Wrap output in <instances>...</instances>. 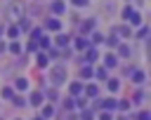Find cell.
I'll return each instance as SVG.
<instances>
[{"mask_svg": "<svg viewBox=\"0 0 151 120\" xmlns=\"http://www.w3.org/2000/svg\"><path fill=\"white\" fill-rule=\"evenodd\" d=\"M64 80H66V68L59 64V66L52 68V82H54V85H61Z\"/></svg>", "mask_w": 151, "mask_h": 120, "instance_id": "obj_1", "label": "cell"}, {"mask_svg": "<svg viewBox=\"0 0 151 120\" xmlns=\"http://www.w3.org/2000/svg\"><path fill=\"white\" fill-rule=\"evenodd\" d=\"M21 12H24V5H21V2H12V5H9V9H7L9 19H19V16H21Z\"/></svg>", "mask_w": 151, "mask_h": 120, "instance_id": "obj_2", "label": "cell"}, {"mask_svg": "<svg viewBox=\"0 0 151 120\" xmlns=\"http://www.w3.org/2000/svg\"><path fill=\"white\" fill-rule=\"evenodd\" d=\"M31 104H33V106H40V104H42V94H40V92H33V94H31Z\"/></svg>", "mask_w": 151, "mask_h": 120, "instance_id": "obj_3", "label": "cell"}, {"mask_svg": "<svg viewBox=\"0 0 151 120\" xmlns=\"http://www.w3.org/2000/svg\"><path fill=\"white\" fill-rule=\"evenodd\" d=\"M52 12H54V14H61V12H64V2H59V0L52 2Z\"/></svg>", "mask_w": 151, "mask_h": 120, "instance_id": "obj_4", "label": "cell"}, {"mask_svg": "<svg viewBox=\"0 0 151 120\" xmlns=\"http://www.w3.org/2000/svg\"><path fill=\"white\" fill-rule=\"evenodd\" d=\"M47 28H50V31H59V28H61V24H59L57 19H50V21H47Z\"/></svg>", "mask_w": 151, "mask_h": 120, "instance_id": "obj_5", "label": "cell"}, {"mask_svg": "<svg viewBox=\"0 0 151 120\" xmlns=\"http://www.w3.org/2000/svg\"><path fill=\"white\" fill-rule=\"evenodd\" d=\"M26 87H28V80H24V78L17 80V89H26Z\"/></svg>", "mask_w": 151, "mask_h": 120, "instance_id": "obj_6", "label": "cell"}, {"mask_svg": "<svg viewBox=\"0 0 151 120\" xmlns=\"http://www.w3.org/2000/svg\"><path fill=\"white\" fill-rule=\"evenodd\" d=\"M76 47H78V49H85V47H87V42H85L83 38H78V40H76Z\"/></svg>", "mask_w": 151, "mask_h": 120, "instance_id": "obj_7", "label": "cell"}, {"mask_svg": "<svg viewBox=\"0 0 151 120\" xmlns=\"http://www.w3.org/2000/svg\"><path fill=\"white\" fill-rule=\"evenodd\" d=\"M9 49H12L14 54H19V52H21V45H19V42H12V45H9Z\"/></svg>", "mask_w": 151, "mask_h": 120, "instance_id": "obj_8", "label": "cell"}, {"mask_svg": "<svg viewBox=\"0 0 151 120\" xmlns=\"http://www.w3.org/2000/svg\"><path fill=\"white\" fill-rule=\"evenodd\" d=\"M118 87H120V85H118V80H109V89H111V92H116Z\"/></svg>", "mask_w": 151, "mask_h": 120, "instance_id": "obj_9", "label": "cell"}, {"mask_svg": "<svg viewBox=\"0 0 151 120\" xmlns=\"http://www.w3.org/2000/svg\"><path fill=\"white\" fill-rule=\"evenodd\" d=\"M106 42H109V47H116V45H118V40H116V35H111V38H109Z\"/></svg>", "mask_w": 151, "mask_h": 120, "instance_id": "obj_10", "label": "cell"}, {"mask_svg": "<svg viewBox=\"0 0 151 120\" xmlns=\"http://www.w3.org/2000/svg\"><path fill=\"white\" fill-rule=\"evenodd\" d=\"M106 66H116V56L109 54V56H106Z\"/></svg>", "mask_w": 151, "mask_h": 120, "instance_id": "obj_11", "label": "cell"}, {"mask_svg": "<svg viewBox=\"0 0 151 120\" xmlns=\"http://www.w3.org/2000/svg\"><path fill=\"white\" fill-rule=\"evenodd\" d=\"M38 66H47V59H45V56H42V54H40V56H38Z\"/></svg>", "mask_w": 151, "mask_h": 120, "instance_id": "obj_12", "label": "cell"}, {"mask_svg": "<svg viewBox=\"0 0 151 120\" xmlns=\"http://www.w3.org/2000/svg\"><path fill=\"white\" fill-rule=\"evenodd\" d=\"M134 80H137V82H142V80H144V73H142V71H137V73H134Z\"/></svg>", "mask_w": 151, "mask_h": 120, "instance_id": "obj_13", "label": "cell"}, {"mask_svg": "<svg viewBox=\"0 0 151 120\" xmlns=\"http://www.w3.org/2000/svg\"><path fill=\"white\" fill-rule=\"evenodd\" d=\"M80 89H83V87H80V85H78V82H76V85H71V92H73V94H78V92H80Z\"/></svg>", "mask_w": 151, "mask_h": 120, "instance_id": "obj_14", "label": "cell"}, {"mask_svg": "<svg viewBox=\"0 0 151 120\" xmlns=\"http://www.w3.org/2000/svg\"><path fill=\"white\" fill-rule=\"evenodd\" d=\"M57 42H59V45H66V42H68V38H66V35H59V40H57Z\"/></svg>", "mask_w": 151, "mask_h": 120, "instance_id": "obj_15", "label": "cell"}, {"mask_svg": "<svg viewBox=\"0 0 151 120\" xmlns=\"http://www.w3.org/2000/svg\"><path fill=\"white\" fill-rule=\"evenodd\" d=\"M14 104H17V106H24V104H26V101H24V99H21V96H14Z\"/></svg>", "mask_w": 151, "mask_h": 120, "instance_id": "obj_16", "label": "cell"}, {"mask_svg": "<svg viewBox=\"0 0 151 120\" xmlns=\"http://www.w3.org/2000/svg\"><path fill=\"white\" fill-rule=\"evenodd\" d=\"M104 108H116V101H111V99H109V101L104 104Z\"/></svg>", "mask_w": 151, "mask_h": 120, "instance_id": "obj_17", "label": "cell"}, {"mask_svg": "<svg viewBox=\"0 0 151 120\" xmlns=\"http://www.w3.org/2000/svg\"><path fill=\"white\" fill-rule=\"evenodd\" d=\"M101 120H111V115L109 113H101Z\"/></svg>", "mask_w": 151, "mask_h": 120, "instance_id": "obj_18", "label": "cell"}, {"mask_svg": "<svg viewBox=\"0 0 151 120\" xmlns=\"http://www.w3.org/2000/svg\"><path fill=\"white\" fill-rule=\"evenodd\" d=\"M76 5H87V0H73Z\"/></svg>", "mask_w": 151, "mask_h": 120, "instance_id": "obj_19", "label": "cell"}, {"mask_svg": "<svg viewBox=\"0 0 151 120\" xmlns=\"http://www.w3.org/2000/svg\"><path fill=\"white\" fill-rule=\"evenodd\" d=\"M35 120H42V118H35Z\"/></svg>", "mask_w": 151, "mask_h": 120, "instance_id": "obj_20", "label": "cell"}]
</instances>
